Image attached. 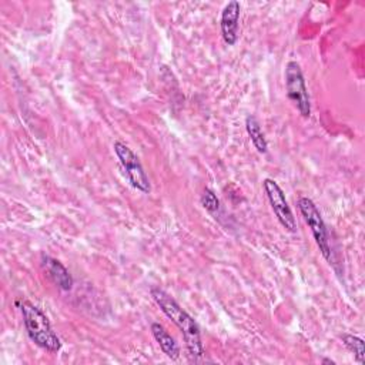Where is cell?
I'll list each match as a JSON object with an SVG mask.
<instances>
[{"mask_svg":"<svg viewBox=\"0 0 365 365\" xmlns=\"http://www.w3.org/2000/svg\"><path fill=\"white\" fill-rule=\"evenodd\" d=\"M150 294L155 304L160 307V309L178 327L181 331L185 346L192 358H200L204 354V346L201 341V332L200 327L195 322V319L184 309L181 305L164 289L160 287H153L150 289Z\"/></svg>","mask_w":365,"mask_h":365,"instance_id":"1","label":"cell"},{"mask_svg":"<svg viewBox=\"0 0 365 365\" xmlns=\"http://www.w3.org/2000/svg\"><path fill=\"white\" fill-rule=\"evenodd\" d=\"M17 305L20 308L23 324L29 338L37 346L50 354L58 352L61 349V341L58 335L54 332L46 314L27 299L17 301Z\"/></svg>","mask_w":365,"mask_h":365,"instance_id":"2","label":"cell"},{"mask_svg":"<svg viewBox=\"0 0 365 365\" xmlns=\"http://www.w3.org/2000/svg\"><path fill=\"white\" fill-rule=\"evenodd\" d=\"M284 83L289 103L304 118H308L311 115V101L301 66L297 61L291 60L287 63L284 71Z\"/></svg>","mask_w":365,"mask_h":365,"instance_id":"3","label":"cell"},{"mask_svg":"<svg viewBox=\"0 0 365 365\" xmlns=\"http://www.w3.org/2000/svg\"><path fill=\"white\" fill-rule=\"evenodd\" d=\"M297 205H298V210H299L305 224L309 227V230L312 232V237H314L322 257L329 264H332L334 258H332V250H331V245H329L328 230H327L324 218H322L319 210L317 208L315 202L308 197H299L298 201H297Z\"/></svg>","mask_w":365,"mask_h":365,"instance_id":"4","label":"cell"},{"mask_svg":"<svg viewBox=\"0 0 365 365\" xmlns=\"http://www.w3.org/2000/svg\"><path fill=\"white\" fill-rule=\"evenodd\" d=\"M113 150L124 170V174H125L128 182L137 191H140L143 194H148L151 191L150 180H148V175L144 171V167L140 163L138 157L134 154V151L121 141H114Z\"/></svg>","mask_w":365,"mask_h":365,"instance_id":"5","label":"cell"},{"mask_svg":"<svg viewBox=\"0 0 365 365\" xmlns=\"http://www.w3.org/2000/svg\"><path fill=\"white\" fill-rule=\"evenodd\" d=\"M262 188L264 192L269 201V205L279 221V224L288 231V232H297V221L292 214V210L285 198V192L279 187L277 181L272 178H265L262 181Z\"/></svg>","mask_w":365,"mask_h":365,"instance_id":"6","label":"cell"},{"mask_svg":"<svg viewBox=\"0 0 365 365\" xmlns=\"http://www.w3.org/2000/svg\"><path fill=\"white\" fill-rule=\"evenodd\" d=\"M240 14H241V6L237 0L228 1L221 11V19H220L221 36L225 44L228 46H234L238 40Z\"/></svg>","mask_w":365,"mask_h":365,"instance_id":"7","label":"cell"},{"mask_svg":"<svg viewBox=\"0 0 365 365\" xmlns=\"http://www.w3.org/2000/svg\"><path fill=\"white\" fill-rule=\"evenodd\" d=\"M41 268L48 277V279L61 291H70L73 288L74 279L70 271L56 258L41 254Z\"/></svg>","mask_w":365,"mask_h":365,"instance_id":"8","label":"cell"},{"mask_svg":"<svg viewBox=\"0 0 365 365\" xmlns=\"http://www.w3.org/2000/svg\"><path fill=\"white\" fill-rule=\"evenodd\" d=\"M151 334H153L154 339L158 342L161 351L170 359H177L180 356L178 344L175 342V339L168 334V331L160 322H153L151 324Z\"/></svg>","mask_w":365,"mask_h":365,"instance_id":"9","label":"cell"},{"mask_svg":"<svg viewBox=\"0 0 365 365\" xmlns=\"http://www.w3.org/2000/svg\"><path fill=\"white\" fill-rule=\"evenodd\" d=\"M245 130H247V134H248L252 145L255 147V150L261 154H265L268 151V143H267V138L261 128V124L255 115H251V114L247 115Z\"/></svg>","mask_w":365,"mask_h":365,"instance_id":"10","label":"cell"},{"mask_svg":"<svg viewBox=\"0 0 365 365\" xmlns=\"http://www.w3.org/2000/svg\"><path fill=\"white\" fill-rule=\"evenodd\" d=\"M341 339L344 342V345L348 348V351H351L355 356V359L358 361V364L364 365L365 364V348H364V339L352 335V334H342Z\"/></svg>","mask_w":365,"mask_h":365,"instance_id":"11","label":"cell"},{"mask_svg":"<svg viewBox=\"0 0 365 365\" xmlns=\"http://www.w3.org/2000/svg\"><path fill=\"white\" fill-rule=\"evenodd\" d=\"M201 205H202L210 214H214V215H217V214L221 211L220 200H218V197L215 195V192H214L211 188H205V190L202 191V195H201Z\"/></svg>","mask_w":365,"mask_h":365,"instance_id":"12","label":"cell"},{"mask_svg":"<svg viewBox=\"0 0 365 365\" xmlns=\"http://www.w3.org/2000/svg\"><path fill=\"white\" fill-rule=\"evenodd\" d=\"M322 362H324V364H332V365L335 364L332 359H328V358H324V359H322Z\"/></svg>","mask_w":365,"mask_h":365,"instance_id":"13","label":"cell"}]
</instances>
